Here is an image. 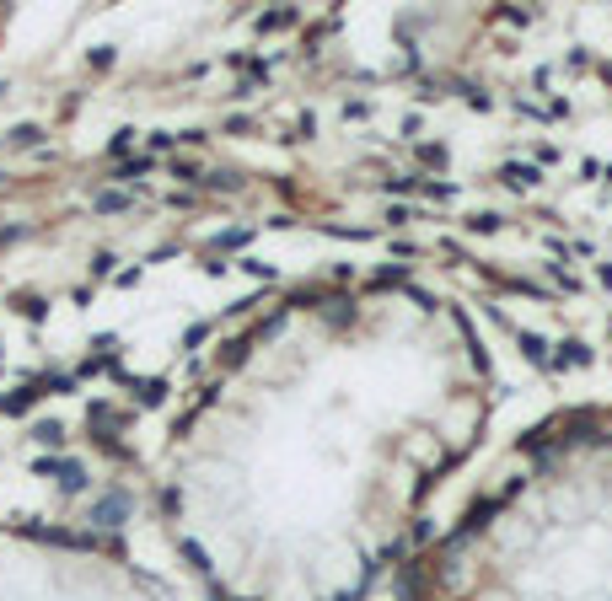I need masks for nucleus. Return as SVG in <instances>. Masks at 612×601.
I'll return each instance as SVG.
<instances>
[{"label":"nucleus","instance_id":"nucleus-2","mask_svg":"<svg viewBox=\"0 0 612 601\" xmlns=\"http://www.w3.org/2000/svg\"><path fill=\"white\" fill-rule=\"evenodd\" d=\"M102 516H108V521H119V516H124V500H119V494H113L108 505H97V521H102Z\"/></svg>","mask_w":612,"mask_h":601},{"label":"nucleus","instance_id":"nucleus-1","mask_svg":"<svg viewBox=\"0 0 612 601\" xmlns=\"http://www.w3.org/2000/svg\"><path fill=\"white\" fill-rule=\"evenodd\" d=\"M54 473H60V483H65V489H81V483H86V467H81V462H70V457H65V462H54Z\"/></svg>","mask_w":612,"mask_h":601},{"label":"nucleus","instance_id":"nucleus-3","mask_svg":"<svg viewBox=\"0 0 612 601\" xmlns=\"http://www.w3.org/2000/svg\"><path fill=\"white\" fill-rule=\"evenodd\" d=\"M38 441L43 446H60V424H38Z\"/></svg>","mask_w":612,"mask_h":601}]
</instances>
